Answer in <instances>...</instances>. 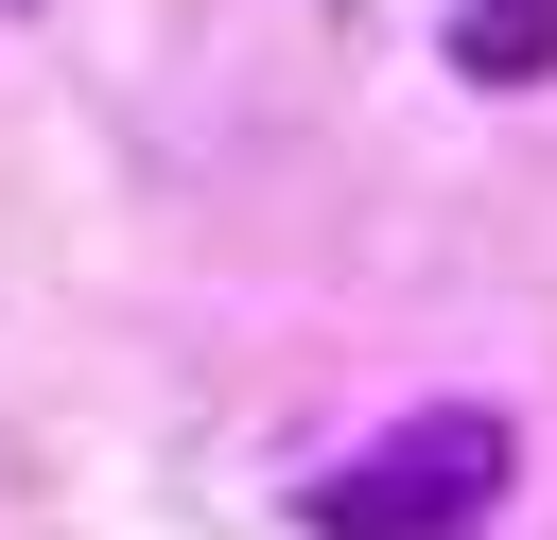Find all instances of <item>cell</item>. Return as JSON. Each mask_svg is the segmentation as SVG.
Masks as SVG:
<instances>
[{
	"instance_id": "cell-1",
	"label": "cell",
	"mask_w": 557,
	"mask_h": 540,
	"mask_svg": "<svg viewBox=\"0 0 557 540\" xmlns=\"http://www.w3.org/2000/svg\"><path fill=\"white\" fill-rule=\"evenodd\" d=\"M487 505H505V418H487V401H435V418H400V435H366L348 470L296 488L313 540H453V523H487Z\"/></svg>"
},
{
	"instance_id": "cell-2",
	"label": "cell",
	"mask_w": 557,
	"mask_h": 540,
	"mask_svg": "<svg viewBox=\"0 0 557 540\" xmlns=\"http://www.w3.org/2000/svg\"><path fill=\"white\" fill-rule=\"evenodd\" d=\"M453 70L470 87H540L557 70V0H453Z\"/></svg>"
}]
</instances>
